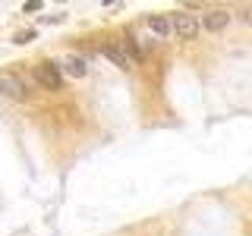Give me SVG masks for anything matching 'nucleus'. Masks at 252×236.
Segmentation results:
<instances>
[{
	"mask_svg": "<svg viewBox=\"0 0 252 236\" xmlns=\"http://www.w3.org/2000/svg\"><path fill=\"white\" fill-rule=\"evenodd\" d=\"M148 29H152L158 38H170L173 35V19H167V16H148Z\"/></svg>",
	"mask_w": 252,
	"mask_h": 236,
	"instance_id": "obj_7",
	"label": "nucleus"
},
{
	"mask_svg": "<svg viewBox=\"0 0 252 236\" xmlns=\"http://www.w3.org/2000/svg\"><path fill=\"white\" fill-rule=\"evenodd\" d=\"M35 79L41 82V88H47V91H60L63 88V69H60V63H54V60L38 63V66H35Z\"/></svg>",
	"mask_w": 252,
	"mask_h": 236,
	"instance_id": "obj_1",
	"label": "nucleus"
},
{
	"mask_svg": "<svg viewBox=\"0 0 252 236\" xmlns=\"http://www.w3.org/2000/svg\"><path fill=\"white\" fill-rule=\"evenodd\" d=\"M60 69H66L73 79H85L89 76V60L79 57V54H66V57L60 60Z\"/></svg>",
	"mask_w": 252,
	"mask_h": 236,
	"instance_id": "obj_4",
	"label": "nucleus"
},
{
	"mask_svg": "<svg viewBox=\"0 0 252 236\" xmlns=\"http://www.w3.org/2000/svg\"><path fill=\"white\" fill-rule=\"evenodd\" d=\"M240 19H243V22H252V13H249V10H246V13H240Z\"/></svg>",
	"mask_w": 252,
	"mask_h": 236,
	"instance_id": "obj_10",
	"label": "nucleus"
},
{
	"mask_svg": "<svg viewBox=\"0 0 252 236\" xmlns=\"http://www.w3.org/2000/svg\"><path fill=\"white\" fill-rule=\"evenodd\" d=\"M16 44H29V41H35V29H26V31H19V35L13 38Z\"/></svg>",
	"mask_w": 252,
	"mask_h": 236,
	"instance_id": "obj_8",
	"label": "nucleus"
},
{
	"mask_svg": "<svg viewBox=\"0 0 252 236\" xmlns=\"http://www.w3.org/2000/svg\"><path fill=\"white\" fill-rule=\"evenodd\" d=\"M0 94H6L10 101H26L29 98L26 79L16 76V73H0Z\"/></svg>",
	"mask_w": 252,
	"mask_h": 236,
	"instance_id": "obj_2",
	"label": "nucleus"
},
{
	"mask_svg": "<svg viewBox=\"0 0 252 236\" xmlns=\"http://www.w3.org/2000/svg\"><path fill=\"white\" fill-rule=\"evenodd\" d=\"M202 31V22L192 13H173V35H180L183 41H195Z\"/></svg>",
	"mask_w": 252,
	"mask_h": 236,
	"instance_id": "obj_3",
	"label": "nucleus"
},
{
	"mask_svg": "<svg viewBox=\"0 0 252 236\" xmlns=\"http://www.w3.org/2000/svg\"><path fill=\"white\" fill-rule=\"evenodd\" d=\"M26 13H35V10H41V0H26V6H22Z\"/></svg>",
	"mask_w": 252,
	"mask_h": 236,
	"instance_id": "obj_9",
	"label": "nucleus"
},
{
	"mask_svg": "<svg viewBox=\"0 0 252 236\" xmlns=\"http://www.w3.org/2000/svg\"><path fill=\"white\" fill-rule=\"evenodd\" d=\"M227 22H230V13H227V10H208L202 16V29H208V31L227 29Z\"/></svg>",
	"mask_w": 252,
	"mask_h": 236,
	"instance_id": "obj_6",
	"label": "nucleus"
},
{
	"mask_svg": "<svg viewBox=\"0 0 252 236\" xmlns=\"http://www.w3.org/2000/svg\"><path fill=\"white\" fill-rule=\"evenodd\" d=\"M101 54H104V57H107L110 63H114V66L126 69V73L132 69V60H129V54L123 51V44H104V47H101Z\"/></svg>",
	"mask_w": 252,
	"mask_h": 236,
	"instance_id": "obj_5",
	"label": "nucleus"
}]
</instances>
